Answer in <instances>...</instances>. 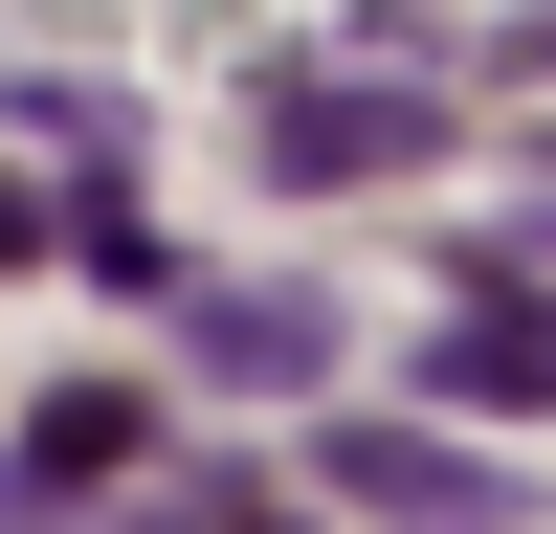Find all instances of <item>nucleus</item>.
<instances>
[{"label":"nucleus","instance_id":"nucleus-5","mask_svg":"<svg viewBox=\"0 0 556 534\" xmlns=\"http://www.w3.org/2000/svg\"><path fill=\"white\" fill-rule=\"evenodd\" d=\"M424 379H445V400H556V312H534V290H490L468 334L424 356Z\"/></svg>","mask_w":556,"mask_h":534},{"label":"nucleus","instance_id":"nucleus-2","mask_svg":"<svg viewBox=\"0 0 556 534\" xmlns=\"http://www.w3.org/2000/svg\"><path fill=\"white\" fill-rule=\"evenodd\" d=\"M334 512H424V534H513V490L445 423H334Z\"/></svg>","mask_w":556,"mask_h":534},{"label":"nucleus","instance_id":"nucleus-4","mask_svg":"<svg viewBox=\"0 0 556 534\" xmlns=\"http://www.w3.org/2000/svg\"><path fill=\"white\" fill-rule=\"evenodd\" d=\"M312 356H334L312 290H201V379H312Z\"/></svg>","mask_w":556,"mask_h":534},{"label":"nucleus","instance_id":"nucleus-1","mask_svg":"<svg viewBox=\"0 0 556 534\" xmlns=\"http://www.w3.org/2000/svg\"><path fill=\"white\" fill-rule=\"evenodd\" d=\"M112 490H134V379H67L23 445H0V534H89Z\"/></svg>","mask_w":556,"mask_h":534},{"label":"nucleus","instance_id":"nucleus-3","mask_svg":"<svg viewBox=\"0 0 556 534\" xmlns=\"http://www.w3.org/2000/svg\"><path fill=\"white\" fill-rule=\"evenodd\" d=\"M267 156H290V178H401V156H424V89H290Z\"/></svg>","mask_w":556,"mask_h":534},{"label":"nucleus","instance_id":"nucleus-6","mask_svg":"<svg viewBox=\"0 0 556 534\" xmlns=\"http://www.w3.org/2000/svg\"><path fill=\"white\" fill-rule=\"evenodd\" d=\"M156 534H290V512H267V490H178Z\"/></svg>","mask_w":556,"mask_h":534},{"label":"nucleus","instance_id":"nucleus-7","mask_svg":"<svg viewBox=\"0 0 556 534\" xmlns=\"http://www.w3.org/2000/svg\"><path fill=\"white\" fill-rule=\"evenodd\" d=\"M23 245H45V201H23V178H0V267H23Z\"/></svg>","mask_w":556,"mask_h":534}]
</instances>
